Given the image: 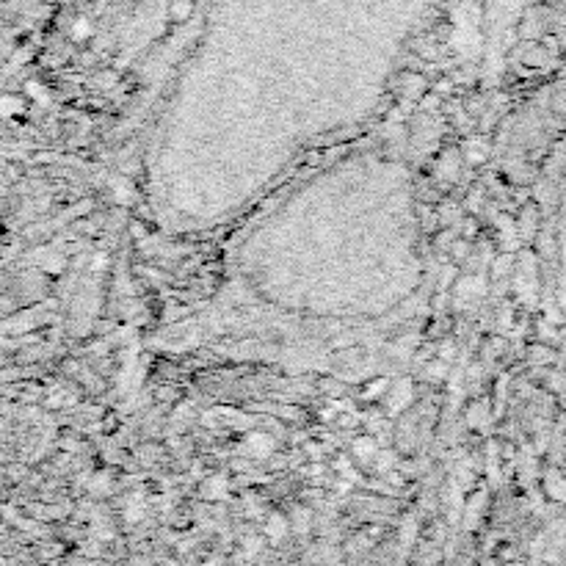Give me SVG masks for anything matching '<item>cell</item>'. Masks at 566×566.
Masks as SVG:
<instances>
[{
  "label": "cell",
  "mask_w": 566,
  "mask_h": 566,
  "mask_svg": "<svg viewBox=\"0 0 566 566\" xmlns=\"http://www.w3.org/2000/svg\"><path fill=\"white\" fill-rule=\"evenodd\" d=\"M243 451L249 453L252 459H266L268 453L274 451V439L266 434H249L243 439Z\"/></svg>",
  "instance_id": "obj_1"
},
{
  "label": "cell",
  "mask_w": 566,
  "mask_h": 566,
  "mask_svg": "<svg viewBox=\"0 0 566 566\" xmlns=\"http://www.w3.org/2000/svg\"><path fill=\"white\" fill-rule=\"evenodd\" d=\"M351 453H354V459L368 462L376 456V442H373V437H357L351 442Z\"/></svg>",
  "instance_id": "obj_2"
},
{
  "label": "cell",
  "mask_w": 566,
  "mask_h": 566,
  "mask_svg": "<svg viewBox=\"0 0 566 566\" xmlns=\"http://www.w3.org/2000/svg\"><path fill=\"white\" fill-rule=\"evenodd\" d=\"M393 390L398 393V398L390 395V412H401L406 404H412V384L401 382V384H395Z\"/></svg>",
  "instance_id": "obj_3"
},
{
  "label": "cell",
  "mask_w": 566,
  "mask_h": 566,
  "mask_svg": "<svg viewBox=\"0 0 566 566\" xmlns=\"http://www.w3.org/2000/svg\"><path fill=\"white\" fill-rule=\"evenodd\" d=\"M266 533L274 539V542H279L285 533H288V522H285V517H279V514H274V517H268V525H266Z\"/></svg>",
  "instance_id": "obj_4"
},
{
  "label": "cell",
  "mask_w": 566,
  "mask_h": 566,
  "mask_svg": "<svg viewBox=\"0 0 566 566\" xmlns=\"http://www.w3.org/2000/svg\"><path fill=\"white\" fill-rule=\"evenodd\" d=\"M387 387H390V384L384 382V379L368 384V393H365V398H379V395H384V390H387Z\"/></svg>",
  "instance_id": "obj_5"
},
{
  "label": "cell",
  "mask_w": 566,
  "mask_h": 566,
  "mask_svg": "<svg viewBox=\"0 0 566 566\" xmlns=\"http://www.w3.org/2000/svg\"><path fill=\"white\" fill-rule=\"evenodd\" d=\"M210 481H213V484H210V492L208 495H221V492H224V478H210Z\"/></svg>",
  "instance_id": "obj_6"
}]
</instances>
